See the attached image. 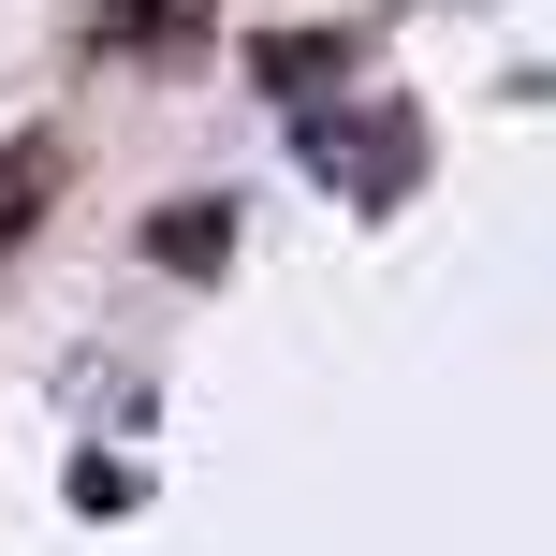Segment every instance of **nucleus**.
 I'll use <instances>...</instances> for the list:
<instances>
[{"instance_id": "nucleus-1", "label": "nucleus", "mask_w": 556, "mask_h": 556, "mask_svg": "<svg viewBox=\"0 0 556 556\" xmlns=\"http://www.w3.org/2000/svg\"><path fill=\"white\" fill-rule=\"evenodd\" d=\"M293 162L323 176L337 205H410L425 191V117H410V88H381V103H293Z\"/></svg>"}, {"instance_id": "nucleus-2", "label": "nucleus", "mask_w": 556, "mask_h": 556, "mask_svg": "<svg viewBox=\"0 0 556 556\" xmlns=\"http://www.w3.org/2000/svg\"><path fill=\"white\" fill-rule=\"evenodd\" d=\"M220 29V0H103L88 15V59H191Z\"/></svg>"}, {"instance_id": "nucleus-3", "label": "nucleus", "mask_w": 556, "mask_h": 556, "mask_svg": "<svg viewBox=\"0 0 556 556\" xmlns=\"http://www.w3.org/2000/svg\"><path fill=\"white\" fill-rule=\"evenodd\" d=\"M352 59H366V29H264L250 74L278 88V117H293V103H323V74H352Z\"/></svg>"}, {"instance_id": "nucleus-4", "label": "nucleus", "mask_w": 556, "mask_h": 556, "mask_svg": "<svg viewBox=\"0 0 556 556\" xmlns=\"http://www.w3.org/2000/svg\"><path fill=\"white\" fill-rule=\"evenodd\" d=\"M59 176H74V162H59V132H15V147H0V264L29 250V220L59 205Z\"/></svg>"}, {"instance_id": "nucleus-5", "label": "nucleus", "mask_w": 556, "mask_h": 556, "mask_svg": "<svg viewBox=\"0 0 556 556\" xmlns=\"http://www.w3.org/2000/svg\"><path fill=\"white\" fill-rule=\"evenodd\" d=\"M147 264H176V278H220V264H235V205H220V191L162 205V220H147Z\"/></svg>"}]
</instances>
